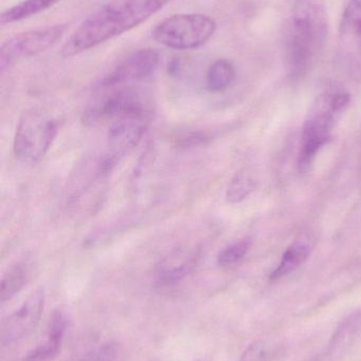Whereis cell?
I'll return each instance as SVG.
<instances>
[{"mask_svg":"<svg viewBox=\"0 0 361 361\" xmlns=\"http://www.w3.org/2000/svg\"><path fill=\"white\" fill-rule=\"evenodd\" d=\"M251 248L249 239L239 240L220 250L218 256V263L220 267H231L239 263Z\"/></svg>","mask_w":361,"mask_h":361,"instance_id":"cell-20","label":"cell"},{"mask_svg":"<svg viewBox=\"0 0 361 361\" xmlns=\"http://www.w3.org/2000/svg\"><path fill=\"white\" fill-rule=\"evenodd\" d=\"M68 30V25H52L42 29L21 32L2 44L0 49L1 69L21 59H29L52 48L61 39Z\"/></svg>","mask_w":361,"mask_h":361,"instance_id":"cell-6","label":"cell"},{"mask_svg":"<svg viewBox=\"0 0 361 361\" xmlns=\"http://www.w3.org/2000/svg\"><path fill=\"white\" fill-rule=\"evenodd\" d=\"M117 357V347L114 343H106L95 351L89 352L78 361H114Z\"/></svg>","mask_w":361,"mask_h":361,"instance_id":"cell-22","label":"cell"},{"mask_svg":"<svg viewBox=\"0 0 361 361\" xmlns=\"http://www.w3.org/2000/svg\"><path fill=\"white\" fill-rule=\"evenodd\" d=\"M328 30V14L322 4L315 0H297L284 42L290 78H303L313 67L326 44Z\"/></svg>","mask_w":361,"mask_h":361,"instance_id":"cell-2","label":"cell"},{"mask_svg":"<svg viewBox=\"0 0 361 361\" xmlns=\"http://www.w3.org/2000/svg\"><path fill=\"white\" fill-rule=\"evenodd\" d=\"M269 351L266 345L256 343L250 345L239 361H268Z\"/></svg>","mask_w":361,"mask_h":361,"instance_id":"cell-23","label":"cell"},{"mask_svg":"<svg viewBox=\"0 0 361 361\" xmlns=\"http://www.w3.org/2000/svg\"><path fill=\"white\" fill-rule=\"evenodd\" d=\"M216 31L213 18L205 14H175L155 27V40L173 50L187 51L207 44Z\"/></svg>","mask_w":361,"mask_h":361,"instance_id":"cell-5","label":"cell"},{"mask_svg":"<svg viewBox=\"0 0 361 361\" xmlns=\"http://www.w3.org/2000/svg\"><path fill=\"white\" fill-rule=\"evenodd\" d=\"M23 361H46L45 360H42V358L38 357V356L34 355L33 353H29V355L27 356V357L25 358V360Z\"/></svg>","mask_w":361,"mask_h":361,"instance_id":"cell-24","label":"cell"},{"mask_svg":"<svg viewBox=\"0 0 361 361\" xmlns=\"http://www.w3.org/2000/svg\"><path fill=\"white\" fill-rule=\"evenodd\" d=\"M44 305V292L36 290L17 311L4 320L0 330L2 345H12L31 333L40 322Z\"/></svg>","mask_w":361,"mask_h":361,"instance_id":"cell-10","label":"cell"},{"mask_svg":"<svg viewBox=\"0 0 361 361\" xmlns=\"http://www.w3.org/2000/svg\"><path fill=\"white\" fill-rule=\"evenodd\" d=\"M351 102L349 93L330 91L320 94L309 108L301 133L298 164L301 171L311 166L320 150L332 139L337 121Z\"/></svg>","mask_w":361,"mask_h":361,"instance_id":"cell-3","label":"cell"},{"mask_svg":"<svg viewBox=\"0 0 361 361\" xmlns=\"http://www.w3.org/2000/svg\"><path fill=\"white\" fill-rule=\"evenodd\" d=\"M235 75L237 71L232 61L226 59H218L208 69L206 78L208 90L211 92H222L226 90L232 85Z\"/></svg>","mask_w":361,"mask_h":361,"instance_id":"cell-16","label":"cell"},{"mask_svg":"<svg viewBox=\"0 0 361 361\" xmlns=\"http://www.w3.org/2000/svg\"><path fill=\"white\" fill-rule=\"evenodd\" d=\"M125 116H148L146 106L135 91H114L102 97L85 110L83 121L85 124L93 126L107 118Z\"/></svg>","mask_w":361,"mask_h":361,"instance_id":"cell-7","label":"cell"},{"mask_svg":"<svg viewBox=\"0 0 361 361\" xmlns=\"http://www.w3.org/2000/svg\"><path fill=\"white\" fill-rule=\"evenodd\" d=\"M209 140V135L203 131H191V133H184V135L176 137L175 142L176 146H178V147L191 148L203 145Z\"/></svg>","mask_w":361,"mask_h":361,"instance_id":"cell-21","label":"cell"},{"mask_svg":"<svg viewBox=\"0 0 361 361\" xmlns=\"http://www.w3.org/2000/svg\"><path fill=\"white\" fill-rule=\"evenodd\" d=\"M199 259L197 250L177 248L157 264L155 269L157 281L165 286L177 283L194 269Z\"/></svg>","mask_w":361,"mask_h":361,"instance_id":"cell-12","label":"cell"},{"mask_svg":"<svg viewBox=\"0 0 361 361\" xmlns=\"http://www.w3.org/2000/svg\"><path fill=\"white\" fill-rule=\"evenodd\" d=\"M339 50L352 65L361 68V0H350L339 25Z\"/></svg>","mask_w":361,"mask_h":361,"instance_id":"cell-11","label":"cell"},{"mask_svg":"<svg viewBox=\"0 0 361 361\" xmlns=\"http://www.w3.org/2000/svg\"><path fill=\"white\" fill-rule=\"evenodd\" d=\"M68 319L65 312L61 310H55L51 314L48 324V334L47 341L44 345L36 348V351L42 354L46 360H52L59 353L61 341L67 329Z\"/></svg>","mask_w":361,"mask_h":361,"instance_id":"cell-15","label":"cell"},{"mask_svg":"<svg viewBox=\"0 0 361 361\" xmlns=\"http://www.w3.org/2000/svg\"><path fill=\"white\" fill-rule=\"evenodd\" d=\"M59 1L61 0H23L16 6L4 11L0 15V23L1 25H6L35 16Z\"/></svg>","mask_w":361,"mask_h":361,"instance_id":"cell-17","label":"cell"},{"mask_svg":"<svg viewBox=\"0 0 361 361\" xmlns=\"http://www.w3.org/2000/svg\"><path fill=\"white\" fill-rule=\"evenodd\" d=\"M361 336V310L350 314L341 322L329 343L328 354L337 357L345 353Z\"/></svg>","mask_w":361,"mask_h":361,"instance_id":"cell-14","label":"cell"},{"mask_svg":"<svg viewBox=\"0 0 361 361\" xmlns=\"http://www.w3.org/2000/svg\"><path fill=\"white\" fill-rule=\"evenodd\" d=\"M314 239L311 235H301L284 252L277 269L271 273V279L278 280L294 273L311 256L314 250Z\"/></svg>","mask_w":361,"mask_h":361,"instance_id":"cell-13","label":"cell"},{"mask_svg":"<svg viewBox=\"0 0 361 361\" xmlns=\"http://www.w3.org/2000/svg\"><path fill=\"white\" fill-rule=\"evenodd\" d=\"M59 131V121L45 109L31 108L21 114L13 149L20 162L36 165L50 149Z\"/></svg>","mask_w":361,"mask_h":361,"instance_id":"cell-4","label":"cell"},{"mask_svg":"<svg viewBox=\"0 0 361 361\" xmlns=\"http://www.w3.org/2000/svg\"><path fill=\"white\" fill-rule=\"evenodd\" d=\"M172 0H112L89 15L70 35L61 48L64 57L89 49L135 29Z\"/></svg>","mask_w":361,"mask_h":361,"instance_id":"cell-1","label":"cell"},{"mask_svg":"<svg viewBox=\"0 0 361 361\" xmlns=\"http://www.w3.org/2000/svg\"><path fill=\"white\" fill-rule=\"evenodd\" d=\"M256 180L248 169H242L235 173L227 188L226 199L229 203L237 204L247 199L256 189Z\"/></svg>","mask_w":361,"mask_h":361,"instance_id":"cell-19","label":"cell"},{"mask_svg":"<svg viewBox=\"0 0 361 361\" xmlns=\"http://www.w3.org/2000/svg\"><path fill=\"white\" fill-rule=\"evenodd\" d=\"M29 278V269L25 262H18L8 269L0 284V301L1 303L11 300L16 296L23 286L27 283Z\"/></svg>","mask_w":361,"mask_h":361,"instance_id":"cell-18","label":"cell"},{"mask_svg":"<svg viewBox=\"0 0 361 361\" xmlns=\"http://www.w3.org/2000/svg\"><path fill=\"white\" fill-rule=\"evenodd\" d=\"M146 120L148 116H125L110 125L107 133L110 152L102 163L104 173L112 171L122 157L139 144L146 133Z\"/></svg>","mask_w":361,"mask_h":361,"instance_id":"cell-8","label":"cell"},{"mask_svg":"<svg viewBox=\"0 0 361 361\" xmlns=\"http://www.w3.org/2000/svg\"><path fill=\"white\" fill-rule=\"evenodd\" d=\"M160 55L154 49H140L121 59L105 76L102 86L105 88L140 82L152 76L158 68Z\"/></svg>","mask_w":361,"mask_h":361,"instance_id":"cell-9","label":"cell"}]
</instances>
